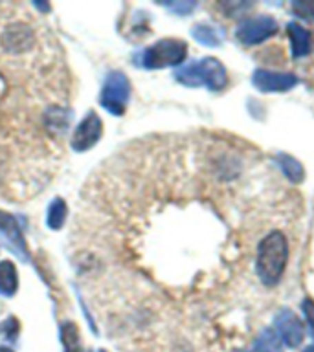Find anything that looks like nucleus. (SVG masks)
Masks as SVG:
<instances>
[{"instance_id":"obj_5","label":"nucleus","mask_w":314,"mask_h":352,"mask_svg":"<svg viewBox=\"0 0 314 352\" xmlns=\"http://www.w3.org/2000/svg\"><path fill=\"white\" fill-rule=\"evenodd\" d=\"M278 30V22L272 16L261 15V16H252L247 19L244 22L239 24L237 28V41L244 46H255L272 37Z\"/></svg>"},{"instance_id":"obj_19","label":"nucleus","mask_w":314,"mask_h":352,"mask_svg":"<svg viewBox=\"0 0 314 352\" xmlns=\"http://www.w3.org/2000/svg\"><path fill=\"white\" fill-rule=\"evenodd\" d=\"M167 8L176 11V13H180V15H186L187 11H191L195 8V4L193 2H180V4H167Z\"/></svg>"},{"instance_id":"obj_4","label":"nucleus","mask_w":314,"mask_h":352,"mask_svg":"<svg viewBox=\"0 0 314 352\" xmlns=\"http://www.w3.org/2000/svg\"><path fill=\"white\" fill-rule=\"evenodd\" d=\"M131 96V85L121 72H112L105 79L103 92H101V104L110 114L121 116L125 112L127 101Z\"/></svg>"},{"instance_id":"obj_8","label":"nucleus","mask_w":314,"mask_h":352,"mask_svg":"<svg viewBox=\"0 0 314 352\" xmlns=\"http://www.w3.org/2000/svg\"><path fill=\"white\" fill-rule=\"evenodd\" d=\"M101 132H103V123H101L96 112H90L74 131L72 147L76 151H87V148L94 147L101 138Z\"/></svg>"},{"instance_id":"obj_2","label":"nucleus","mask_w":314,"mask_h":352,"mask_svg":"<svg viewBox=\"0 0 314 352\" xmlns=\"http://www.w3.org/2000/svg\"><path fill=\"white\" fill-rule=\"evenodd\" d=\"M176 81L186 87H206L209 90H222L228 85V72L224 65L215 57H204L202 60L184 66L175 74Z\"/></svg>"},{"instance_id":"obj_12","label":"nucleus","mask_w":314,"mask_h":352,"mask_svg":"<svg viewBox=\"0 0 314 352\" xmlns=\"http://www.w3.org/2000/svg\"><path fill=\"white\" fill-rule=\"evenodd\" d=\"M193 38L204 46H219L224 38V32L219 28L209 26V24H197L193 28Z\"/></svg>"},{"instance_id":"obj_1","label":"nucleus","mask_w":314,"mask_h":352,"mask_svg":"<svg viewBox=\"0 0 314 352\" xmlns=\"http://www.w3.org/2000/svg\"><path fill=\"white\" fill-rule=\"evenodd\" d=\"M289 261V242L281 231H272L259 242L255 272L259 280L266 286H274L283 277Z\"/></svg>"},{"instance_id":"obj_10","label":"nucleus","mask_w":314,"mask_h":352,"mask_svg":"<svg viewBox=\"0 0 314 352\" xmlns=\"http://www.w3.org/2000/svg\"><path fill=\"white\" fill-rule=\"evenodd\" d=\"M286 33H289V38H291V48H292V57L294 59H302L311 52V44H313V38H311V32L305 30L302 24L297 22H291L286 26Z\"/></svg>"},{"instance_id":"obj_15","label":"nucleus","mask_w":314,"mask_h":352,"mask_svg":"<svg viewBox=\"0 0 314 352\" xmlns=\"http://www.w3.org/2000/svg\"><path fill=\"white\" fill-rule=\"evenodd\" d=\"M66 213H68V209H66L65 200L55 198L54 202L50 204L48 217H46V222H48L50 228H52V230H59L61 226L65 224Z\"/></svg>"},{"instance_id":"obj_6","label":"nucleus","mask_w":314,"mask_h":352,"mask_svg":"<svg viewBox=\"0 0 314 352\" xmlns=\"http://www.w3.org/2000/svg\"><path fill=\"white\" fill-rule=\"evenodd\" d=\"M275 332L280 334L283 345L291 346V349L302 345L303 336H305L302 319L286 308L275 316Z\"/></svg>"},{"instance_id":"obj_16","label":"nucleus","mask_w":314,"mask_h":352,"mask_svg":"<svg viewBox=\"0 0 314 352\" xmlns=\"http://www.w3.org/2000/svg\"><path fill=\"white\" fill-rule=\"evenodd\" d=\"M61 340L65 345V352H79V336L74 323H65L61 327Z\"/></svg>"},{"instance_id":"obj_22","label":"nucleus","mask_w":314,"mask_h":352,"mask_svg":"<svg viewBox=\"0 0 314 352\" xmlns=\"http://www.w3.org/2000/svg\"><path fill=\"white\" fill-rule=\"evenodd\" d=\"M99 352H107V351H99Z\"/></svg>"},{"instance_id":"obj_13","label":"nucleus","mask_w":314,"mask_h":352,"mask_svg":"<svg viewBox=\"0 0 314 352\" xmlns=\"http://www.w3.org/2000/svg\"><path fill=\"white\" fill-rule=\"evenodd\" d=\"M17 290V270L13 263L2 261L0 263V294L13 296Z\"/></svg>"},{"instance_id":"obj_20","label":"nucleus","mask_w":314,"mask_h":352,"mask_svg":"<svg viewBox=\"0 0 314 352\" xmlns=\"http://www.w3.org/2000/svg\"><path fill=\"white\" fill-rule=\"evenodd\" d=\"M0 352H13V351H10V349H6V346H0Z\"/></svg>"},{"instance_id":"obj_21","label":"nucleus","mask_w":314,"mask_h":352,"mask_svg":"<svg viewBox=\"0 0 314 352\" xmlns=\"http://www.w3.org/2000/svg\"><path fill=\"white\" fill-rule=\"evenodd\" d=\"M303 352H314V346H307Z\"/></svg>"},{"instance_id":"obj_3","label":"nucleus","mask_w":314,"mask_h":352,"mask_svg":"<svg viewBox=\"0 0 314 352\" xmlns=\"http://www.w3.org/2000/svg\"><path fill=\"white\" fill-rule=\"evenodd\" d=\"M187 44L178 38H164L143 52L142 65L145 68H167V66L180 65L186 59Z\"/></svg>"},{"instance_id":"obj_14","label":"nucleus","mask_w":314,"mask_h":352,"mask_svg":"<svg viewBox=\"0 0 314 352\" xmlns=\"http://www.w3.org/2000/svg\"><path fill=\"white\" fill-rule=\"evenodd\" d=\"M278 164H280L283 175H285L291 182L297 184V182L303 180V175H305V173H303L302 164H300L297 160H294L292 156H289V154H278Z\"/></svg>"},{"instance_id":"obj_11","label":"nucleus","mask_w":314,"mask_h":352,"mask_svg":"<svg viewBox=\"0 0 314 352\" xmlns=\"http://www.w3.org/2000/svg\"><path fill=\"white\" fill-rule=\"evenodd\" d=\"M253 352H283V341L275 329L269 327L258 336L253 343Z\"/></svg>"},{"instance_id":"obj_17","label":"nucleus","mask_w":314,"mask_h":352,"mask_svg":"<svg viewBox=\"0 0 314 352\" xmlns=\"http://www.w3.org/2000/svg\"><path fill=\"white\" fill-rule=\"evenodd\" d=\"M292 11L302 19L307 21H314V2H294L292 4Z\"/></svg>"},{"instance_id":"obj_23","label":"nucleus","mask_w":314,"mask_h":352,"mask_svg":"<svg viewBox=\"0 0 314 352\" xmlns=\"http://www.w3.org/2000/svg\"><path fill=\"white\" fill-rule=\"evenodd\" d=\"M239 352H242V351H239Z\"/></svg>"},{"instance_id":"obj_18","label":"nucleus","mask_w":314,"mask_h":352,"mask_svg":"<svg viewBox=\"0 0 314 352\" xmlns=\"http://www.w3.org/2000/svg\"><path fill=\"white\" fill-rule=\"evenodd\" d=\"M302 307H303V314H305V319H307L308 329H311V334H313V340H314V301L313 299H305Z\"/></svg>"},{"instance_id":"obj_7","label":"nucleus","mask_w":314,"mask_h":352,"mask_svg":"<svg viewBox=\"0 0 314 352\" xmlns=\"http://www.w3.org/2000/svg\"><path fill=\"white\" fill-rule=\"evenodd\" d=\"M253 87L259 92H286L297 85V77L294 74H280L270 70H255L252 77Z\"/></svg>"},{"instance_id":"obj_9","label":"nucleus","mask_w":314,"mask_h":352,"mask_svg":"<svg viewBox=\"0 0 314 352\" xmlns=\"http://www.w3.org/2000/svg\"><path fill=\"white\" fill-rule=\"evenodd\" d=\"M0 236H4L8 244L13 248V252L19 253V257L28 258L26 242L22 239V233L17 228L15 219L6 211H0Z\"/></svg>"}]
</instances>
